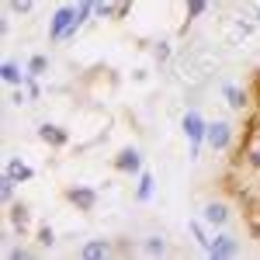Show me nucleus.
<instances>
[{
  "instance_id": "f257e3e1",
  "label": "nucleus",
  "mask_w": 260,
  "mask_h": 260,
  "mask_svg": "<svg viewBox=\"0 0 260 260\" xmlns=\"http://www.w3.org/2000/svg\"><path fill=\"white\" fill-rule=\"evenodd\" d=\"M205 132H208V118L201 115L198 108H187L180 115V136L187 139V160L194 163L205 149Z\"/></svg>"
},
{
  "instance_id": "2eb2a0df",
  "label": "nucleus",
  "mask_w": 260,
  "mask_h": 260,
  "mask_svg": "<svg viewBox=\"0 0 260 260\" xmlns=\"http://www.w3.org/2000/svg\"><path fill=\"white\" fill-rule=\"evenodd\" d=\"M240 156L250 160L253 167H260V121L246 132V139H243V146H240Z\"/></svg>"
},
{
  "instance_id": "bb28decb",
  "label": "nucleus",
  "mask_w": 260,
  "mask_h": 260,
  "mask_svg": "<svg viewBox=\"0 0 260 260\" xmlns=\"http://www.w3.org/2000/svg\"><path fill=\"white\" fill-rule=\"evenodd\" d=\"M31 257H35L31 246H14V250H7V260H31Z\"/></svg>"
},
{
  "instance_id": "423d86ee",
  "label": "nucleus",
  "mask_w": 260,
  "mask_h": 260,
  "mask_svg": "<svg viewBox=\"0 0 260 260\" xmlns=\"http://www.w3.org/2000/svg\"><path fill=\"white\" fill-rule=\"evenodd\" d=\"M73 21H77V11H73L70 4L56 7V11H52V18H49V42H52V45H59V42L66 39V31L73 28Z\"/></svg>"
},
{
  "instance_id": "dca6fc26",
  "label": "nucleus",
  "mask_w": 260,
  "mask_h": 260,
  "mask_svg": "<svg viewBox=\"0 0 260 260\" xmlns=\"http://www.w3.org/2000/svg\"><path fill=\"white\" fill-rule=\"evenodd\" d=\"M4 174L14 180V184H28V180H35V170L21 160V156H11V160L4 163Z\"/></svg>"
},
{
  "instance_id": "ddd939ff",
  "label": "nucleus",
  "mask_w": 260,
  "mask_h": 260,
  "mask_svg": "<svg viewBox=\"0 0 260 260\" xmlns=\"http://www.w3.org/2000/svg\"><path fill=\"white\" fill-rule=\"evenodd\" d=\"M187 233H191L194 246H198L201 253H205V250H208V243H212V233H215V229H212L208 222L201 219V215H194V219H187Z\"/></svg>"
},
{
  "instance_id": "a211bd4d",
  "label": "nucleus",
  "mask_w": 260,
  "mask_h": 260,
  "mask_svg": "<svg viewBox=\"0 0 260 260\" xmlns=\"http://www.w3.org/2000/svg\"><path fill=\"white\" fill-rule=\"evenodd\" d=\"M149 56H153L156 66H170V62H174V45H170L167 39H156L153 45H149Z\"/></svg>"
},
{
  "instance_id": "f8f14e48",
  "label": "nucleus",
  "mask_w": 260,
  "mask_h": 260,
  "mask_svg": "<svg viewBox=\"0 0 260 260\" xmlns=\"http://www.w3.org/2000/svg\"><path fill=\"white\" fill-rule=\"evenodd\" d=\"M132 198H136V205H149V201L156 198V174H153V170H142L139 177H136Z\"/></svg>"
},
{
  "instance_id": "c85d7f7f",
  "label": "nucleus",
  "mask_w": 260,
  "mask_h": 260,
  "mask_svg": "<svg viewBox=\"0 0 260 260\" xmlns=\"http://www.w3.org/2000/svg\"><path fill=\"white\" fill-rule=\"evenodd\" d=\"M132 80H136V83H146V80H149V70H132Z\"/></svg>"
},
{
  "instance_id": "20e7f679",
  "label": "nucleus",
  "mask_w": 260,
  "mask_h": 260,
  "mask_svg": "<svg viewBox=\"0 0 260 260\" xmlns=\"http://www.w3.org/2000/svg\"><path fill=\"white\" fill-rule=\"evenodd\" d=\"M111 163H115V170L125 174V177H139L142 170H146V156H142L139 146H121L118 153L111 156Z\"/></svg>"
},
{
  "instance_id": "4468645a",
  "label": "nucleus",
  "mask_w": 260,
  "mask_h": 260,
  "mask_svg": "<svg viewBox=\"0 0 260 260\" xmlns=\"http://www.w3.org/2000/svg\"><path fill=\"white\" fill-rule=\"evenodd\" d=\"M139 253H146V257H167L170 253V243H167L163 233H146L142 243H139Z\"/></svg>"
},
{
  "instance_id": "aec40b11",
  "label": "nucleus",
  "mask_w": 260,
  "mask_h": 260,
  "mask_svg": "<svg viewBox=\"0 0 260 260\" xmlns=\"http://www.w3.org/2000/svg\"><path fill=\"white\" fill-rule=\"evenodd\" d=\"M208 7H212V0H184V18H187V21H198Z\"/></svg>"
},
{
  "instance_id": "9b49d317",
  "label": "nucleus",
  "mask_w": 260,
  "mask_h": 260,
  "mask_svg": "<svg viewBox=\"0 0 260 260\" xmlns=\"http://www.w3.org/2000/svg\"><path fill=\"white\" fill-rule=\"evenodd\" d=\"M7 222H11V229L21 233V240L31 233V208L24 205V201H14V205H7Z\"/></svg>"
},
{
  "instance_id": "f03ea898",
  "label": "nucleus",
  "mask_w": 260,
  "mask_h": 260,
  "mask_svg": "<svg viewBox=\"0 0 260 260\" xmlns=\"http://www.w3.org/2000/svg\"><path fill=\"white\" fill-rule=\"evenodd\" d=\"M205 146H208L212 153H229V149L236 146V128H233V121H225V118L208 121V132H205Z\"/></svg>"
},
{
  "instance_id": "7c9ffc66",
  "label": "nucleus",
  "mask_w": 260,
  "mask_h": 260,
  "mask_svg": "<svg viewBox=\"0 0 260 260\" xmlns=\"http://www.w3.org/2000/svg\"><path fill=\"white\" fill-rule=\"evenodd\" d=\"M257 90H260V87H257Z\"/></svg>"
},
{
  "instance_id": "cd10ccee",
  "label": "nucleus",
  "mask_w": 260,
  "mask_h": 260,
  "mask_svg": "<svg viewBox=\"0 0 260 260\" xmlns=\"http://www.w3.org/2000/svg\"><path fill=\"white\" fill-rule=\"evenodd\" d=\"M24 87H28L31 101H42V83H39V77H28V80H24Z\"/></svg>"
},
{
  "instance_id": "0eeeda50",
  "label": "nucleus",
  "mask_w": 260,
  "mask_h": 260,
  "mask_svg": "<svg viewBox=\"0 0 260 260\" xmlns=\"http://www.w3.org/2000/svg\"><path fill=\"white\" fill-rule=\"evenodd\" d=\"M66 201H70L77 212H83V215H87V212H94V208L101 205V187L77 184V187H70V191H66Z\"/></svg>"
},
{
  "instance_id": "393cba45",
  "label": "nucleus",
  "mask_w": 260,
  "mask_h": 260,
  "mask_svg": "<svg viewBox=\"0 0 260 260\" xmlns=\"http://www.w3.org/2000/svg\"><path fill=\"white\" fill-rule=\"evenodd\" d=\"M136 253V243L128 240V236H118L115 240V257H132Z\"/></svg>"
},
{
  "instance_id": "6ab92c4d",
  "label": "nucleus",
  "mask_w": 260,
  "mask_h": 260,
  "mask_svg": "<svg viewBox=\"0 0 260 260\" xmlns=\"http://www.w3.org/2000/svg\"><path fill=\"white\" fill-rule=\"evenodd\" d=\"M24 70H28V77H45V73H49V56H42V52H35V56H31V59L24 62Z\"/></svg>"
},
{
  "instance_id": "b1692460",
  "label": "nucleus",
  "mask_w": 260,
  "mask_h": 260,
  "mask_svg": "<svg viewBox=\"0 0 260 260\" xmlns=\"http://www.w3.org/2000/svg\"><path fill=\"white\" fill-rule=\"evenodd\" d=\"M35 11V0H7V14H18V18H28Z\"/></svg>"
},
{
  "instance_id": "f3484780",
  "label": "nucleus",
  "mask_w": 260,
  "mask_h": 260,
  "mask_svg": "<svg viewBox=\"0 0 260 260\" xmlns=\"http://www.w3.org/2000/svg\"><path fill=\"white\" fill-rule=\"evenodd\" d=\"M0 80L7 83V87H21V83L28 80V70H24L18 59H4V66H0Z\"/></svg>"
},
{
  "instance_id": "6e6552de",
  "label": "nucleus",
  "mask_w": 260,
  "mask_h": 260,
  "mask_svg": "<svg viewBox=\"0 0 260 260\" xmlns=\"http://www.w3.org/2000/svg\"><path fill=\"white\" fill-rule=\"evenodd\" d=\"M77 257H80V260H104V257H115V240H108V236H90V240L80 243Z\"/></svg>"
},
{
  "instance_id": "412c9836",
  "label": "nucleus",
  "mask_w": 260,
  "mask_h": 260,
  "mask_svg": "<svg viewBox=\"0 0 260 260\" xmlns=\"http://www.w3.org/2000/svg\"><path fill=\"white\" fill-rule=\"evenodd\" d=\"M35 243H39V250H52L56 246V229L52 225H39L35 229Z\"/></svg>"
},
{
  "instance_id": "39448f33",
  "label": "nucleus",
  "mask_w": 260,
  "mask_h": 260,
  "mask_svg": "<svg viewBox=\"0 0 260 260\" xmlns=\"http://www.w3.org/2000/svg\"><path fill=\"white\" fill-rule=\"evenodd\" d=\"M35 136H39V142L49 146V149H66L70 139H73V132H70L66 125H59V121H39Z\"/></svg>"
},
{
  "instance_id": "4be33fe9",
  "label": "nucleus",
  "mask_w": 260,
  "mask_h": 260,
  "mask_svg": "<svg viewBox=\"0 0 260 260\" xmlns=\"http://www.w3.org/2000/svg\"><path fill=\"white\" fill-rule=\"evenodd\" d=\"M94 4H98V0H77V4H73V11H77V24H87V21H94Z\"/></svg>"
},
{
  "instance_id": "5701e85b",
  "label": "nucleus",
  "mask_w": 260,
  "mask_h": 260,
  "mask_svg": "<svg viewBox=\"0 0 260 260\" xmlns=\"http://www.w3.org/2000/svg\"><path fill=\"white\" fill-rule=\"evenodd\" d=\"M0 198H4V205H14L18 201V184L7 177V174L0 177Z\"/></svg>"
},
{
  "instance_id": "c756f323",
  "label": "nucleus",
  "mask_w": 260,
  "mask_h": 260,
  "mask_svg": "<svg viewBox=\"0 0 260 260\" xmlns=\"http://www.w3.org/2000/svg\"><path fill=\"white\" fill-rule=\"evenodd\" d=\"M253 21H257V28H260V7H257V14H253Z\"/></svg>"
},
{
  "instance_id": "a878e982",
  "label": "nucleus",
  "mask_w": 260,
  "mask_h": 260,
  "mask_svg": "<svg viewBox=\"0 0 260 260\" xmlns=\"http://www.w3.org/2000/svg\"><path fill=\"white\" fill-rule=\"evenodd\" d=\"M11 104H14V108H21V104H31V94H28V87H24V83H21V87H14V90H11Z\"/></svg>"
},
{
  "instance_id": "1a4fd4ad",
  "label": "nucleus",
  "mask_w": 260,
  "mask_h": 260,
  "mask_svg": "<svg viewBox=\"0 0 260 260\" xmlns=\"http://www.w3.org/2000/svg\"><path fill=\"white\" fill-rule=\"evenodd\" d=\"M219 94H222V101H225V108H229V111H246V108H250V94H246V90H243L240 83H233V80H222L219 83Z\"/></svg>"
},
{
  "instance_id": "7ed1b4c3",
  "label": "nucleus",
  "mask_w": 260,
  "mask_h": 260,
  "mask_svg": "<svg viewBox=\"0 0 260 260\" xmlns=\"http://www.w3.org/2000/svg\"><path fill=\"white\" fill-rule=\"evenodd\" d=\"M205 257H212V260H236V257H240V240H236L229 229H215V233H212V243H208V250H205Z\"/></svg>"
},
{
  "instance_id": "9d476101",
  "label": "nucleus",
  "mask_w": 260,
  "mask_h": 260,
  "mask_svg": "<svg viewBox=\"0 0 260 260\" xmlns=\"http://www.w3.org/2000/svg\"><path fill=\"white\" fill-rule=\"evenodd\" d=\"M201 219L208 222L212 229H225V225L233 222V208H229L225 201H205V205H201Z\"/></svg>"
}]
</instances>
